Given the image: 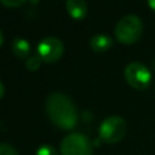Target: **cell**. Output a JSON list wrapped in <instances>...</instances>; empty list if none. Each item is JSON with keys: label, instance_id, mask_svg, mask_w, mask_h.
<instances>
[{"label": "cell", "instance_id": "11", "mask_svg": "<svg viewBox=\"0 0 155 155\" xmlns=\"http://www.w3.org/2000/svg\"><path fill=\"white\" fill-rule=\"evenodd\" d=\"M36 155H58V153L52 145L42 144L36 149Z\"/></svg>", "mask_w": 155, "mask_h": 155}, {"label": "cell", "instance_id": "6", "mask_svg": "<svg viewBox=\"0 0 155 155\" xmlns=\"http://www.w3.org/2000/svg\"><path fill=\"white\" fill-rule=\"evenodd\" d=\"M64 52L63 42L54 36H46L38 44V56L45 63L57 62Z\"/></svg>", "mask_w": 155, "mask_h": 155}, {"label": "cell", "instance_id": "3", "mask_svg": "<svg viewBox=\"0 0 155 155\" xmlns=\"http://www.w3.org/2000/svg\"><path fill=\"white\" fill-rule=\"evenodd\" d=\"M126 130H127L126 121L121 116L111 115L105 117L99 125L98 136L104 143L113 144L124 138Z\"/></svg>", "mask_w": 155, "mask_h": 155}, {"label": "cell", "instance_id": "10", "mask_svg": "<svg viewBox=\"0 0 155 155\" xmlns=\"http://www.w3.org/2000/svg\"><path fill=\"white\" fill-rule=\"evenodd\" d=\"M40 63H41V58L39 56H31L25 61V67L28 70L35 71L40 68Z\"/></svg>", "mask_w": 155, "mask_h": 155}, {"label": "cell", "instance_id": "4", "mask_svg": "<svg viewBox=\"0 0 155 155\" xmlns=\"http://www.w3.org/2000/svg\"><path fill=\"white\" fill-rule=\"evenodd\" d=\"M61 155H92L90 139L80 132L65 136L61 142Z\"/></svg>", "mask_w": 155, "mask_h": 155}, {"label": "cell", "instance_id": "9", "mask_svg": "<svg viewBox=\"0 0 155 155\" xmlns=\"http://www.w3.org/2000/svg\"><path fill=\"white\" fill-rule=\"evenodd\" d=\"M12 51L18 58H27L30 52V44L23 38H15L12 41Z\"/></svg>", "mask_w": 155, "mask_h": 155}, {"label": "cell", "instance_id": "12", "mask_svg": "<svg viewBox=\"0 0 155 155\" xmlns=\"http://www.w3.org/2000/svg\"><path fill=\"white\" fill-rule=\"evenodd\" d=\"M0 155H18L16 149L7 144V143H1L0 144Z\"/></svg>", "mask_w": 155, "mask_h": 155}, {"label": "cell", "instance_id": "5", "mask_svg": "<svg viewBox=\"0 0 155 155\" xmlns=\"http://www.w3.org/2000/svg\"><path fill=\"white\" fill-rule=\"evenodd\" d=\"M127 84L136 90H145L151 81V73L147 65L139 62H131L124 70Z\"/></svg>", "mask_w": 155, "mask_h": 155}, {"label": "cell", "instance_id": "15", "mask_svg": "<svg viewBox=\"0 0 155 155\" xmlns=\"http://www.w3.org/2000/svg\"><path fill=\"white\" fill-rule=\"evenodd\" d=\"M0 91H1L0 98H2V97H4V93H5V87H4V84H2V82H0Z\"/></svg>", "mask_w": 155, "mask_h": 155}, {"label": "cell", "instance_id": "7", "mask_svg": "<svg viewBox=\"0 0 155 155\" xmlns=\"http://www.w3.org/2000/svg\"><path fill=\"white\" fill-rule=\"evenodd\" d=\"M65 8L69 16L76 21H81L86 17L88 6L82 0H68L65 2Z\"/></svg>", "mask_w": 155, "mask_h": 155}, {"label": "cell", "instance_id": "13", "mask_svg": "<svg viewBox=\"0 0 155 155\" xmlns=\"http://www.w3.org/2000/svg\"><path fill=\"white\" fill-rule=\"evenodd\" d=\"M1 4L4 6H7V7H19L22 5L25 4L24 0H1Z\"/></svg>", "mask_w": 155, "mask_h": 155}, {"label": "cell", "instance_id": "2", "mask_svg": "<svg viewBox=\"0 0 155 155\" xmlns=\"http://www.w3.org/2000/svg\"><path fill=\"white\" fill-rule=\"evenodd\" d=\"M114 33L117 41L131 45L140 39L143 33V23L138 16L126 15L116 23Z\"/></svg>", "mask_w": 155, "mask_h": 155}, {"label": "cell", "instance_id": "14", "mask_svg": "<svg viewBox=\"0 0 155 155\" xmlns=\"http://www.w3.org/2000/svg\"><path fill=\"white\" fill-rule=\"evenodd\" d=\"M148 5H149V7H150L153 11H155V0H149V1H148Z\"/></svg>", "mask_w": 155, "mask_h": 155}, {"label": "cell", "instance_id": "8", "mask_svg": "<svg viewBox=\"0 0 155 155\" xmlns=\"http://www.w3.org/2000/svg\"><path fill=\"white\" fill-rule=\"evenodd\" d=\"M90 46L94 52H105L113 46V39L105 34H97L91 38Z\"/></svg>", "mask_w": 155, "mask_h": 155}, {"label": "cell", "instance_id": "1", "mask_svg": "<svg viewBox=\"0 0 155 155\" xmlns=\"http://www.w3.org/2000/svg\"><path fill=\"white\" fill-rule=\"evenodd\" d=\"M46 113L50 120L62 130H73L78 124V110L64 93L53 92L46 99Z\"/></svg>", "mask_w": 155, "mask_h": 155}]
</instances>
